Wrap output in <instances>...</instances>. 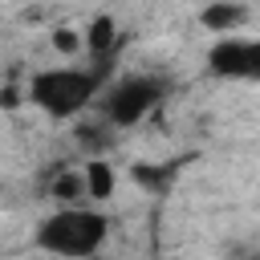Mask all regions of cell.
Wrapping results in <instances>:
<instances>
[{
    "instance_id": "cell-9",
    "label": "cell",
    "mask_w": 260,
    "mask_h": 260,
    "mask_svg": "<svg viewBox=\"0 0 260 260\" xmlns=\"http://www.w3.org/2000/svg\"><path fill=\"white\" fill-rule=\"evenodd\" d=\"M171 175H175V167H162V162H134V167H130V179H134L138 187L154 191V195H162V191L171 187Z\"/></svg>"
},
{
    "instance_id": "cell-1",
    "label": "cell",
    "mask_w": 260,
    "mask_h": 260,
    "mask_svg": "<svg viewBox=\"0 0 260 260\" xmlns=\"http://www.w3.org/2000/svg\"><path fill=\"white\" fill-rule=\"evenodd\" d=\"M106 69H110V61H93L89 69L73 65V61L37 69L28 77V102L37 110H45L49 118H57V122L81 118L106 93Z\"/></svg>"
},
{
    "instance_id": "cell-8",
    "label": "cell",
    "mask_w": 260,
    "mask_h": 260,
    "mask_svg": "<svg viewBox=\"0 0 260 260\" xmlns=\"http://www.w3.org/2000/svg\"><path fill=\"white\" fill-rule=\"evenodd\" d=\"M49 195L61 203V207H81V199H89L85 191V171H61L49 187Z\"/></svg>"
},
{
    "instance_id": "cell-10",
    "label": "cell",
    "mask_w": 260,
    "mask_h": 260,
    "mask_svg": "<svg viewBox=\"0 0 260 260\" xmlns=\"http://www.w3.org/2000/svg\"><path fill=\"white\" fill-rule=\"evenodd\" d=\"M53 49L57 53H65V57H77L81 49H85V32H77V28H53Z\"/></svg>"
},
{
    "instance_id": "cell-6",
    "label": "cell",
    "mask_w": 260,
    "mask_h": 260,
    "mask_svg": "<svg viewBox=\"0 0 260 260\" xmlns=\"http://www.w3.org/2000/svg\"><path fill=\"white\" fill-rule=\"evenodd\" d=\"M114 45H118V20L114 16H93L85 24V53L89 61H114Z\"/></svg>"
},
{
    "instance_id": "cell-7",
    "label": "cell",
    "mask_w": 260,
    "mask_h": 260,
    "mask_svg": "<svg viewBox=\"0 0 260 260\" xmlns=\"http://www.w3.org/2000/svg\"><path fill=\"white\" fill-rule=\"evenodd\" d=\"M81 171H85V191H89V203H106V199L114 195V187H118L114 167H110L106 158H89Z\"/></svg>"
},
{
    "instance_id": "cell-11",
    "label": "cell",
    "mask_w": 260,
    "mask_h": 260,
    "mask_svg": "<svg viewBox=\"0 0 260 260\" xmlns=\"http://www.w3.org/2000/svg\"><path fill=\"white\" fill-rule=\"evenodd\" d=\"M102 130H110V122H102V126L81 122V126H77V138H81L85 146H93V150H106V146H110V134H102Z\"/></svg>"
},
{
    "instance_id": "cell-3",
    "label": "cell",
    "mask_w": 260,
    "mask_h": 260,
    "mask_svg": "<svg viewBox=\"0 0 260 260\" xmlns=\"http://www.w3.org/2000/svg\"><path fill=\"white\" fill-rule=\"evenodd\" d=\"M162 93H167L162 77H154V73H122L102 93V118L114 130H130L162 102Z\"/></svg>"
},
{
    "instance_id": "cell-2",
    "label": "cell",
    "mask_w": 260,
    "mask_h": 260,
    "mask_svg": "<svg viewBox=\"0 0 260 260\" xmlns=\"http://www.w3.org/2000/svg\"><path fill=\"white\" fill-rule=\"evenodd\" d=\"M106 240H110V219L89 203L57 207L32 232V244L41 252L57 256V260H89V256H98L106 248Z\"/></svg>"
},
{
    "instance_id": "cell-4",
    "label": "cell",
    "mask_w": 260,
    "mask_h": 260,
    "mask_svg": "<svg viewBox=\"0 0 260 260\" xmlns=\"http://www.w3.org/2000/svg\"><path fill=\"white\" fill-rule=\"evenodd\" d=\"M207 69L223 81L260 85V37H215V45L207 49Z\"/></svg>"
},
{
    "instance_id": "cell-12",
    "label": "cell",
    "mask_w": 260,
    "mask_h": 260,
    "mask_svg": "<svg viewBox=\"0 0 260 260\" xmlns=\"http://www.w3.org/2000/svg\"><path fill=\"white\" fill-rule=\"evenodd\" d=\"M0 102H4V110H16V106H20V89L8 81V85H4V93H0Z\"/></svg>"
},
{
    "instance_id": "cell-5",
    "label": "cell",
    "mask_w": 260,
    "mask_h": 260,
    "mask_svg": "<svg viewBox=\"0 0 260 260\" xmlns=\"http://www.w3.org/2000/svg\"><path fill=\"white\" fill-rule=\"evenodd\" d=\"M252 8L248 4H236V0H211L195 12V20L207 28V32H219V37H236L244 24H248Z\"/></svg>"
}]
</instances>
